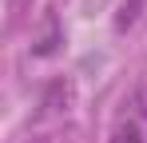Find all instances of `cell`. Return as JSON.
I'll list each match as a JSON object with an SVG mask.
<instances>
[{
	"label": "cell",
	"instance_id": "1",
	"mask_svg": "<svg viewBox=\"0 0 147 143\" xmlns=\"http://www.w3.org/2000/svg\"><path fill=\"white\" fill-rule=\"evenodd\" d=\"M72 95H76L72 80H68V76H60L48 92H44V111H52V115H56V111H68V107H72Z\"/></svg>",
	"mask_w": 147,
	"mask_h": 143
},
{
	"label": "cell",
	"instance_id": "2",
	"mask_svg": "<svg viewBox=\"0 0 147 143\" xmlns=\"http://www.w3.org/2000/svg\"><path fill=\"white\" fill-rule=\"evenodd\" d=\"M147 0H119V8H115V32H131L139 16H143Z\"/></svg>",
	"mask_w": 147,
	"mask_h": 143
},
{
	"label": "cell",
	"instance_id": "3",
	"mask_svg": "<svg viewBox=\"0 0 147 143\" xmlns=\"http://www.w3.org/2000/svg\"><path fill=\"white\" fill-rule=\"evenodd\" d=\"M107 143H147L143 139V131H139V123H131V119H123L119 127L111 131V139Z\"/></svg>",
	"mask_w": 147,
	"mask_h": 143
},
{
	"label": "cell",
	"instance_id": "4",
	"mask_svg": "<svg viewBox=\"0 0 147 143\" xmlns=\"http://www.w3.org/2000/svg\"><path fill=\"white\" fill-rule=\"evenodd\" d=\"M56 48H60V32H56V16H48V32L36 40V48H32V52H36V56H52Z\"/></svg>",
	"mask_w": 147,
	"mask_h": 143
}]
</instances>
